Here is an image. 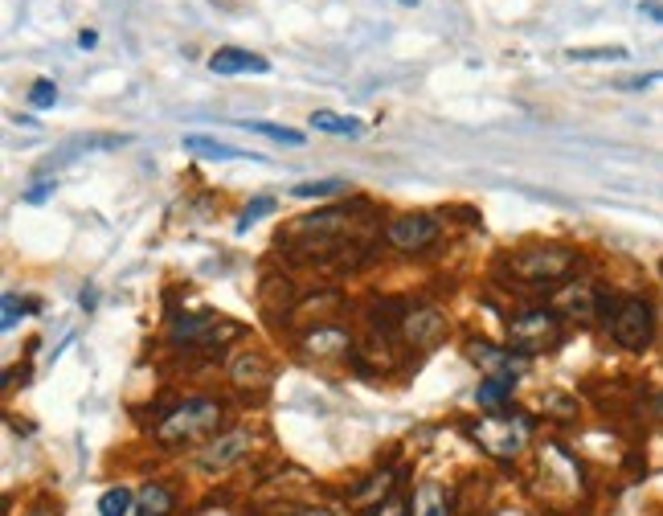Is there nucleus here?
Wrapping results in <instances>:
<instances>
[{"label":"nucleus","instance_id":"nucleus-1","mask_svg":"<svg viewBox=\"0 0 663 516\" xmlns=\"http://www.w3.org/2000/svg\"><path fill=\"white\" fill-rule=\"evenodd\" d=\"M533 492H537V500H541L549 512L565 516V512H573L578 504H586V496H590V476H586L582 459L573 455L569 447L545 443V447L537 451V484H533Z\"/></svg>","mask_w":663,"mask_h":516},{"label":"nucleus","instance_id":"nucleus-2","mask_svg":"<svg viewBox=\"0 0 663 516\" xmlns=\"http://www.w3.org/2000/svg\"><path fill=\"white\" fill-rule=\"evenodd\" d=\"M221 418H226V406H221V402H213V398H185V402H176L172 410L160 414L152 439L164 451H181V447H193V443H205L209 435H217Z\"/></svg>","mask_w":663,"mask_h":516},{"label":"nucleus","instance_id":"nucleus-3","mask_svg":"<svg viewBox=\"0 0 663 516\" xmlns=\"http://www.w3.org/2000/svg\"><path fill=\"white\" fill-rule=\"evenodd\" d=\"M602 328L623 353H643L655 344V304L647 295H602Z\"/></svg>","mask_w":663,"mask_h":516},{"label":"nucleus","instance_id":"nucleus-4","mask_svg":"<svg viewBox=\"0 0 663 516\" xmlns=\"http://www.w3.org/2000/svg\"><path fill=\"white\" fill-rule=\"evenodd\" d=\"M467 435L479 443L483 455H492L496 463H516L524 447L533 443V418L528 414H488L467 422Z\"/></svg>","mask_w":663,"mask_h":516},{"label":"nucleus","instance_id":"nucleus-5","mask_svg":"<svg viewBox=\"0 0 663 516\" xmlns=\"http://www.w3.org/2000/svg\"><path fill=\"white\" fill-rule=\"evenodd\" d=\"M565 340V316L557 308H528L508 320V349L520 357H541Z\"/></svg>","mask_w":663,"mask_h":516},{"label":"nucleus","instance_id":"nucleus-6","mask_svg":"<svg viewBox=\"0 0 663 516\" xmlns=\"http://www.w3.org/2000/svg\"><path fill=\"white\" fill-rule=\"evenodd\" d=\"M573 267H578V250L557 246V242L524 246L512 254V275H520L524 283H565Z\"/></svg>","mask_w":663,"mask_h":516},{"label":"nucleus","instance_id":"nucleus-7","mask_svg":"<svg viewBox=\"0 0 663 516\" xmlns=\"http://www.w3.org/2000/svg\"><path fill=\"white\" fill-rule=\"evenodd\" d=\"M242 336V324L226 320V316H176L168 324V340L172 344H189V349H221Z\"/></svg>","mask_w":663,"mask_h":516},{"label":"nucleus","instance_id":"nucleus-8","mask_svg":"<svg viewBox=\"0 0 663 516\" xmlns=\"http://www.w3.org/2000/svg\"><path fill=\"white\" fill-rule=\"evenodd\" d=\"M250 447H254V435L246 426H238V430H226V435H217V439H209L197 455H193V471H201V476H209V480H217V476H226V471H234L246 455H250Z\"/></svg>","mask_w":663,"mask_h":516},{"label":"nucleus","instance_id":"nucleus-9","mask_svg":"<svg viewBox=\"0 0 663 516\" xmlns=\"http://www.w3.org/2000/svg\"><path fill=\"white\" fill-rule=\"evenodd\" d=\"M434 238H438V218H434V213H402V218H393L385 226V242L393 250H406V254L426 250Z\"/></svg>","mask_w":663,"mask_h":516},{"label":"nucleus","instance_id":"nucleus-10","mask_svg":"<svg viewBox=\"0 0 663 516\" xmlns=\"http://www.w3.org/2000/svg\"><path fill=\"white\" fill-rule=\"evenodd\" d=\"M397 484H402V467L385 463V467L369 471L365 480H357V484L348 488V508H352V512H373L377 504H385V500L397 492Z\"/></svg>","mask_w":663,"mask_h":516},{"label":"nucleus","instance_id":"nucleus-11","mask_svg":"<svg viewBox=\"0 0 663 516\" xmlns=\"http://www.w3.org/2000/svg\"><path fill=\"white\" fill-rule=\"evenodd\" d=\"M602 287H594V283H586V279H578V283H565V287H557V295H553V308L565 316V320H578V324H594L598 316H602Z\"/></svg>","mask_w":663,"mask_h":516},{"label":"nucleus","instance_id":"nucleus-12","mask_svg":"<svg viewBox=\"0 0 663 516\" xmlns=\"http://www.w3.org/2000/svg\"><path fill=\"white\" fill-rule=\"evenodd\" d=\"M397 328H402L410 349H434V344L447 336V320H442L438 308H410L406 320L397 324Z\"/></svg>","mask_w":663,"mask_h":516},{"label":"nucleus","instance_id":"nucleus-13","mask_svg":"<svg viewBox=\"0 0 663 516\" xmlns=\"http://www.w3.org/2000/svg\"><path fill=\"white\" fill-rule=\"evenodd\" d=\"M467 353H471V361L488 377L516 381V373H520V353H512V349H496V344H488V340H471Z\"/></svg>","mask_w":663,"mask_h":516},{"label":"nucleus","instance_id":"nucleus-14","mask_svg":"<svg viewBox=\"0 0 663 516\" xmlns=\"http://www.w3.org/2000/svg\"><path fill=\"white\" fill-rule=\"evenodd\" d=\"M209 70L230 78V74H267L271 62L262 54H250V50H238V46H221L213 58H209Z\"/></svg>","mask_w":663,"mask_h":516},{"label":"nucleus","instance_id":"nucleus-15","mask_svg":"<svg viewBox=\"0 0 663 516\" xmlns=\"http://www.w3.org/2000/svg\"><path fill=\"white\" fill-rule=\"evenodd\" d=\"M271 377H275V369H271V361L262 357V353H234V361H230V381L238 385V390H262V385H271Z\"/></svg>","mask_w":663,"mask_h":516},{"label":"nucleus","instance_id":"nucleus-16","mask_svg":"<svg viewBox=\"0 0 663 516\" xmlns=\"http://www.w3.org/2000/svg\"><path fill=\"white\" fill-rule=\"evenodd\" d=\"M348 332L344 328H336V324H316L312 332L303 336V353L307 357H340V353H348Z\"/></svg>","mask_w":663,"mask_h":516},{"label":"nucleus","instance_id":"nucleus-17","mask_svg":"<svg viewBox=\"0 0 663 516\" xmlns=\"http://www.w3.org/2000/svg\"><path fill=\"white\" fill-rule=\"evenodd\" d=\"M176 512V492L164 480H148L136 492V516H172Z\"/></svg>","mask_w":663,"mask_h":516},{"label":"nucleus","instance_id":"nucleus-18","mask_svg":"<svg viewBox=\"0 0 663 516\" xmlns=\"http://www.w3.org/2000/svg\"><path fill=\"white\" fill-rule=\"evenodd\" d=\"M414 516H455L451 488H442L434 480L418 484V492H414Z\"/></svg>","mask_w":663,"mask_h":516},{"label":"nucleus","instance_id":"nucleus-19","mask_svg":"<svg viewBox=\"0 0 663 516\" xmlns=\"http://www.w3.org/2000/svg\"><path fill=\"white\" fill-rule=\"evenodd\" d=\"M185 152L205 156V160H246V156H254V152H242V148H234L226 140H213V136H185Z\"/></svg>","mask_w":663,"mask_h":516},{"label":"nucleus","instance_id":"nucleus-20","mask_svg":"<svg viewBox=\"0 0 663 516\" xmlns=\"http://www.w3.org/2000/svg\"><path fill=\"white\" fill-rule=\"evenodd\" d=\"M316 127V132H328V136H361L365 123L357 115H336V111H312V119H307Z\"/></svg>","mask_w":663,"mask_h":516},{"label":"nucleus","instance_id":"nucleus-21","mask_svg":"<svg viewBox=\"0 0 663 516\" xmlns=\"http://www.w3.org/2000/svg\"><path fill=\"white\" fill-rule=\"evenodd\" d=\"M242 127H246V132H258V136L275 140V144H287V148H299V144H303V132H291V127H279V123L250 119V123H242Z\"/></svg>","mask_w":663,"mask_h":516},{"label":"nucleus","instance_id":"nucleus-22","mask_svg":"<svg viewBox=\"0 0 663 516\" xmlns=\"http://www.w3.org/2000/svg\"><path fill=\"white\" fill-rule=\"evenodd\" d=\"M565 58L569 62H623L627 58V50L623 46H573V50H565Z\"/></svg>","mask_w":663,"mask_h":516},{"label":"nucleus","instance_id":"nucleus-23","mask_svg":"<svg viewBox=\"0 0 663 516\" xmlns=\"http://www.w3.org/2000/svg\"><path fill=\"white\" fill-rule=\"evenodd\" d=\"M131 504H136L131 488L115 484V488H107V492H103V500H99V516H127V512H131Z\"/></svg>","mask_w":663,"mask_h":516},{"label":"nucleus","instance_id":"nucleus-24","mask_svg":"<svg viewBox=\"0 0 663 516\" xmlns=\"http://www.w3.org/2000/svg\"><path fill=\"white\" fill-rule=\"evenodd\" d=\"M508 398H512V381H500V377H488V381H483L479 390H475V402H479V406H492V410L504 406Z\"/></svg>","mask_w":663,"mask_h":516},{"label":"nucleus","instance_id":"nucleus-25","mask_svg":"<svg viewBox=\"0 0 663 516\" xmlns=\"http://www.w3.org/2000/svg\"><path fill=\"white\" fill-rule=\"evenodd\" d=\"M58 103V86L50 82V78H37L33 86H29V107L33 111H50Z\"/></svg>","mask_w":663,"mask_h":516},{"label":"nucleus","instance_id":"nucleus-26","mask_svg":"<svg viewBox=\"0 0 663 516\" xmlns=\"http://www.w3.org/2000/svg\"><path fill=\"white\" fill-rule=\"evenodd\" d=\"M271 209H275V197H254V201L242 209V218H238V234H242V230H250L258 218H267Z\"/></svg>","mask_w":663,"mask_h":516},{"label":"nucleus","instance_id":"nucleus-27","mask_svg":"<svg viewBox=\"0 0 663 516\" xmlns=\"http://www.w3.org/2000/svg\"><path fill=\"white\" fill-rule=\"evenodd\" d=\"M123 144H127V136H82L70 148H78V152H111V148H123Z\"/></svg>","mask_w":663,"mask_h":516},{"label":"nucleus","instance_id":"nucleus-28","mask_svg":"<svg viewBox=\"0 0 663 516\" xmlns=\"http://www.w3.org/2000/svg\"><path fill=\"white\" fill-rule=\"evenodd\" d=\"M344 189V181H303V185H295L291 193L295 197H336Z\"/></svg>","mask_w":663,"mask_h":516},{"label":"nucleus","instance_id":"nucleus-29","mask_svg":"<svg viewBox=\"0 0 663 516\" xmlns=\"http://www.w3.org/2000/svg\"><path fill=\"white\" fill-rule=\"evenodd\" d=\"M21 316H25V304H21V295H17V291H5V320H0V328H5V332H13Z\"/></svg>","mask_w":663,"mask_h":516},{"label":"nucleus","instance_id":"nucleus-30","mask_svg":"<svg viewBox=\"0 0 663 516\" xmlns=\"http://www.w3.org/2000/svg\"><path fill=\"white\" fill-rule=\"evenodd\" d=\"M369 516H410V500L402 496V492H393L385 504H377Z\"/></svg>","mask_w":663,"mask_h":516},{"label":"nucleus","instance_id":"nucleus-31","mask_svg":"<svg viewBox=\"0 0 663 516\" xmlns=\"http://www.w3.org/2000/svg\"><path fill=\"white\" fill-rule=\"evenodd\" d=\"M655 82H663V70H655V74H635V78H623V82H618V91H647V86H655Z\"/></svg>","mask_w":663,"mask_h":516},{"label":"nucleus","instance_id":"nucleus-32","mask_svg":"<svg viewBox=\"0 0 663 516\" xmlns=\"http://www.w3.org/2000/svg\"><path fill=\"white\" fill-rule=\"evenodd\" d=\"M283 516H344V512H336V508H324V504H303V508H291V512H283Z\"/></svg>","mask_w":663,"mask_h":516},{"label":"nucleus","instance_id":"nucleus-33","mask_svg":"<svg viewBox=\"0 0 663 516\" xmlns=\"http://www.w3.org/2000/svg\"><path fill=\"white\" fill-rule=\"evenodd\" d=\"M50 193H54V185H50V181H41V185H33V189L25 193V201H29V205H41V201H46Z\"/></svg>","mask_w":663,"mask_h":516},{"label":"nucleus","instance_id":"nucleus-34","mask_svg":"<svg viewBox=\"0 0 663 516\" xmlns=\"http://www.w3.org/2000/svg\"><path fill=\"white\" fill-rule=\"evenodd\" d=\"M639 13H643V17H651V21H659V25H663V5H659V0H643V5H639Z\"/></svg>","mask_w":663,"mask_h":516},{"label":"nucleus","instance_id":"nucleus-35","mask_svg":"<svg viewBox=\"0 0 663 516\" xmlns=\"http://www.w3.org/2000/svg\"><path fill=\"white\" fill-rule=\"evenodd\" d=\"M78 46H82V50L99 46V33H95V29H82V33H78Z\"/></svg>","mask_w":663,"mask_h":516},{"label":"nucleus","instance_id":"nucleus-36","mask_svg":"<svg viewBox=\"0 0 663 516\" xmlns=\"http://www.w3.org/2000/svg\"><path fill=\"white\" fill-rule=\"evenodd\" d=\"M29 516H58V508H54V504H46V500H41V504H37V508L29 512Z\"/></svg>","mask_w":663,"mask_h":516},{"label":"nucleus","instance_id":"nucleus-37","mask_svg":"<svg viewBox=\"0 0 663 516\" xmlns=\"http://www.w3.org/2000/svg\"><path fill=\"white\" fill-rule=\"evenodd\" d=\"M500 516H528V512H520V508H504Z\"/></svg>","mask_w":663,"mask_h":516},{"label":"nucleus","instance_id":"nucleus-38","mask_svg":"<svg viewBox=\"0 0 663 516\" xmlns=\"http://www.w3.org/2000/svg\"><path fill=\"white\" fill-rule=\"evenodd\" d=\"M402 5H418V0H402Z\"/></svg>","mask_w":663,"mask_h":516},{"label":"nucleus","instance_id":"nucleus-39","mask_svg":"<svg viewBox=\"0 0 663 516\" xmlns=\"http://www.w3.org/2000/svg\"><path fill=\"white\" fill-rule=\"evenodd\" d=\"M659 516H663V512H659Z\"/></svg>","mask_w":663,"mask_h":516}]
</instances>
